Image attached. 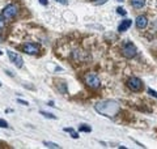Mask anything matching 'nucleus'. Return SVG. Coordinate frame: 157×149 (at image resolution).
I'll list each match as a JSON object with an SVG mask.
<instances>
[{"instance_id":"1","label":"nucleus","mask_w":157,"mask_h":149,"mask_svg":"<svg viewBox=\"0 0 157 149\" xmlns=\"http://www.w3.org/2000/svg\"><path fill=\"white\" fill-rule=\"evenodd\" d=\"M96 110L101 113L102 115H108V116H114L115 114L118 113L119 110V106L118 104H115V102H98V104L96 105Z\"/></svg>"},{"instance_id":"2","label":"nucleus","mask_w":157,"mask_h":149,"mask_svg":"<svg viewBox=\"0 0 157 149\" xmlns=\"http://www.w3.org/2000/svg\"><path fill=\"white\" fill-rule=\"evenodd\" d=\"M18 15V5L16 4H8V5L3 9V13H2V17L4 20H12L13 17H16Z\"/></svg>"},{"instance_id":"3","label":"nucleus","mask_w":157,"mask_h":149,"mask_svg":"<svg viewBox=\"0 0 157 149\" xmlns=\"http://www.w3.org/2000/svg\"><path fill=\"white\" fill-rule=\"evenodd\" d=\"M84 82L86 84V86L90 88V89H98L100 85H101L98 76L94 73H86L84 76Z\"/></svg>"},{"instance_id":"4","label":"nucleus","mask_w":157,"mask_h":149,"mask_svg":"<svg viewBox=\"0 0 157 149\" xmlns=\"http://www.w3.org/2000/svg\"><path fill=\"white\" fill-rule=\"evenodd\" d=\"M122 54H123V56H124V58L132 59V58H135V56H136L137 49H136V46L133 45V43H131V42H127V43H124V45H123Z\"/></svg>"},{"instance_id":"5","label":"nucleus","mask_w":157,"mask_h":149,"mask_svg":"<svg viewBox=\"0 0 157 149\" xmlns=\"http://www.w3.org/2000/svg\"><path fill=\"white\" fill-rule=\"evenodd\" d=\"M127 86L133 92H139L143 88V82L140 78H137V77H130L127 81Z\"/></svg>"},{"instance_id":"6","label":"nucleus","mask_w":157,"mask_h":149,"mask_svg":"<svg viewBox=\"0 0 157 149\" xmlns=\"http://www.w3.org/2000/svg\"><path fill=\"white\" fill-rule=\"evenodd\" d=\"M22 51L29 55H35V54H38V51H39V45L29 42V43L22 45Z\"/></svg>"},{"instance_id":"7","label":"nucleus","mask_w":157,"mask_h":149,"mask_svg":"<svg viewBox=\"0 0 157 149\" xmlns=\"http://www.w3.org/2000/svg\"><path fill=\"white\" fill-rule=\"evenodd\" d=\"M8 56H9V60H11V62L15 64L16 67L21 68L22 66H24V60H22V58L18 54L13 53V51H8Z\"/></svg>"},{"instance_id":"8","label":"nucleus","mask_w":157,"mask_h":149,"mask_svg":"<svg viewBox=\"0 0 157 149\" xmlns=\"http://www.w3.org/2000/svg\"><path fill=\"white\" fill-rule=\"evenodd\" d=\"M148 25V18L145 16H137L136 18V27L137 29H145Z\"/></svg>"},{"instance_id":"9","label":"nucleus","mask_w":157,"mask_h":149,"mask_svg":"<svg viewBox=\"0 0 157 149\" xmlns=\"http://www.w3.org/2000/svg\"><path fill=\"white\" fill-rule=\"evenodd\" d=\"M131 20H123L121 24H119V26H118V30L119 31H126V30H128V27L131 26Z\"/></svg>"},{"instance_id":"10","label":"nucleus","mask_w":157,"mask_h":149,"mask_svg":"<svg viewBox=\"0 0 157 149\" xmlns=\"http://www.w3.org/2000/svg\"><path fill=\"white\" fill-rule=\"evenodd\" d=\"M144 4H145V0H131V5L136 9L144 7Z\"/></svg>"},{"instance_id":"11","label":"nucleus","mask_w":157,"mask_h":149,"mask_svg":"<svg viewBox=\"0 0 157 149\" xmlns=\"http://www.w3.org/2000/svg\"><path fill=\"white\" fill-rule=\"evenodd\" d=\"M64 131H66V132H70L71 133V136L73 137V139H78V133L75 131V129H73V128H64Z\"/></svg>"},{"instance_id":"12","label":"nucleus","mask_w":157,"mask_h":149,"mask_svg":"<svg viewBox=\"0 0 157 149\" xmlns=\"http://www.w3.org/2000/svg\"><path fill=\"white\" fill-rule=\"evenodd\" d=\"M58 88H59V89L62 90V93H63V94H66V93H67V88H66V84H64L63 81H60V82L58 84Z\"/></svg>"},{"instance_id":"13","label":"nucleus","mask_w":157,"mask_h":149,"mask_svg":"<svg viewBox=\"0 0 157 149\" xmlns=\"http://www.w3.org/2000/svg\"><path fill=\"white\" fill-rule=\"evenodd\" d=\"M45 147L46 148H59L58 144H55V143H50V141H45Z\"/></svg>"},{"instance_id":"14","label":"nucleus","mask_w":157,"mask_h":149,"mask_svg":"<svg viewBox=\"0 0 157 149\" xmlns=\"http://www.w3.org/2000/svg\"><path fill=\"white\" fill-rule=\"evenodd\" d=\"M78 131H81V132H90L92 128L89 127V125H81V127L78 128Z\"/></svg>"},{"instance_id":"15","label":"nucleus","mask_w":157,"mask_h":149,"mask_svg":"<svg viewBox=\"0 0 157 149\" xmlns=\"http://www.w3.org/2000/svg\"><path fill=\"white\" fill-rule=\"evenodd\" d=\"M41 114H42L43 116H46V118H50V119H57V116L50 114V113H45V111H41Z\"/></svg>"},{"instance_id":"16","label":"nucleus","mask_w":157,"mask_h":149,"mask_svg":"<svg viewBox=\"0 0 157 149\" xmlns=\"http://www.w3.org/2000/svg\"><path fill=\"white\" fill-rule=\"evenodd\" d=\"M117 12H118V15H122V16H126V15H127V12L124 11L123 8H121V7L117 8Z\"/></svg>"},{"instance_id":"17","label":"nucleus","mask_w":157,"mask_h":149,"mask_svg":"<svg viewBox=\"0 0 157 149\" xmlns=\"http://www.w3.org/2000/svg\"><path fill=\"white\" fill-rule=\"evenodd\" d=\"M0 127H3V128H7L8 127V123L5 122L4 119H0Z\"/></svg>"},{"instance_id":"18","label":"nucleus","mask_w":157,"mask_h":149,"mask_svg":"<svg viewBox=\"0 0 157 149\" xmlns=\"http://www.w3.org/2000/svg\"><path fill=\"white\" fill-rule=\"evenodd\" d=\"M148 93H149L151 96H153V97H156V98H157V92H155L153 89H151V88H149V89H148Z\"/></svg>"},{"instance_id":"19","label":"nucleus","mask_w":157,"mask_h":149,"mask_svg":"<svg viewBox=\"0 0 157 149\" xmlns=\"http://www.w3.org/2000/svg\"><path fill=\"white\" fill-rule=\"evenodd\" d=\"M4 25H5V22H4V18L3 17H0V30L4 27Z\"/></svg>"},{"instance_id":"20","label":"nucleus","mask_w":157,"mask_h":149,"mask_svg":"<svg viewBox=\"0 0 157 149\" xmlns=\"http://www.w3.org/2000/svg\"><path fill=\"white\" fill-rule=\"evenodd\" d=\"M18 104H21V105H24V106H27L29 104H27V101H22V100H17Z\"/></svg>"},{"instance_id":"21","label":"nucleus","mask_w":157,"mask_h":149,"mask_svg":"<svg viewBox=\"0 0 157 149\" xmlns=\"http://www.w3.org/2000/svg\"><path fill=\"white\" fill-rule=\"evenodd\" d=\"M39 3L42 4V5H47V3H49V2H47V0H39Z\"/></svg>"},{"instance_id":"22","label":"nucleus","mask_w":157,"mask_h":149,"mask_svg":"<svg viewBox=\"0 0 157 149\" xmlns=\"http://www.w3.org/2000/svg\"><path fill=\"white\" fill-rule=\"evenodd\" d=\"M57 2H59V3H62V4H67L68 2L67 0H57Z\"/></svg>"},{"instance_id":"23","label":"nucleus","mask_w":157,"mask_h":149,"mask_svg":"<svg viewBox=\"0 0 157 149\" xmlns=\"http://www.w3.org/2000/svg\"><path fill=\"white\" fill-rule=\"evenodd\" d=\"M118 2H123V0H118Z\"/></svg>"},{"instance_id":"24","label":"nucleus","mask_w":157,"mask_h":149,"mask_svg":"<svg viewBox=\"0 0 157 149\" xmlns=\"http://www.w3.org/2000/svg\"><path fill=\"white\" fill-rule=\"evenodd\" d=\"M0 55H2V51H0Z\"/></svg>"},{"instance_id":"25","label":"nucleus","mask_w":157,"mask_h":149,"mask_svg":"<svg viewBox=\"0 0 157 149\" xmlns=\"http://www.w3.org/2000/svg\"><path fill=\"white\" fill-rule=\"evenodd\" d=\"M0 86H2V82H0Z\"/></svg>"}]
</instances>
